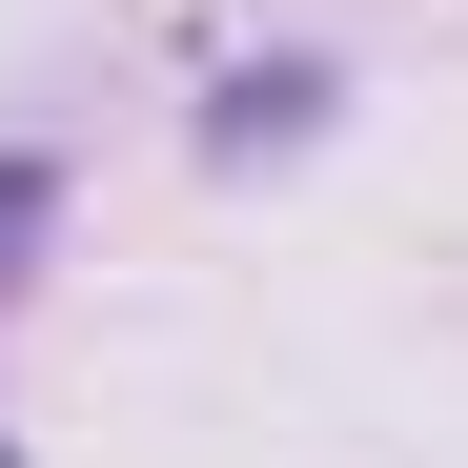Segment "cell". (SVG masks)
<instances>
[{
	"mask_svg": "<svg viewBox=\"0 0 468 468\" xmlns=\"http://www.w3.org/2000/svg\"><path fill=\"white\" fill-rule=\"evenodd\" d=\"M41 224H61V184H41V164H0V285L41 265Z\"/></svg>",
	"mask_w": 468,
	"mask_h": 468,
	"instance_id": "obj_1",
	"label": "cell"
}]
</instances>
